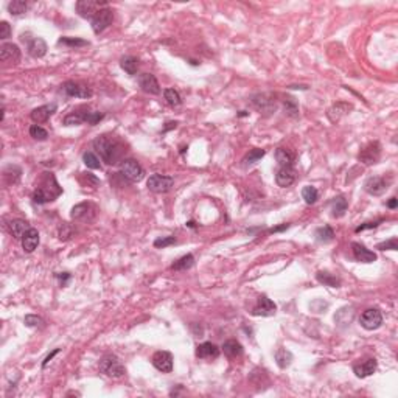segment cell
Listing matches in <instances>:
<instances>
[{
    "label": "cell",
    "mask_w": 398,
    "mask_h": 398,
    "mask_svg": "<svg viewBox=\"0 0 398 398\" xmlns=\"http://www.w3.org/2000/svg\"><path fill=\"white\" fill-rule=\"evenodd\" d=\"M97 205H94L92 202H81L72 208L70 218L78 223H92L97 216Z\"/></svg>",
    "instance_id": "cell-5"
},
{
    "label": "cell",
    "mask_w": 398,
    "mask_h": 398,
    "mask_svg": "<svg viewBox=\"0 0 398 398\" xmlns=\"http://www.w3.org/2000/svg\"><path fill=\"white\" fill-rule=\"evenodd\" d=\"M56 103H50V104H44V106H39L36 109H33L32 114H30V117H32V120L39 125V123H45L50 117H52L55 112H56Z\"/></svg>",
    "instance_id": "cell-17"
},
{
    "label": "cell",
    "mask_w": 398,
    "mask_h": 398,
    "mask_svg": "<svg viewBox=\"0 0 398 398\" xmlns=\"http://www.w3.org/2000/svg\"><path fill=\"white\" fill-rule=\"evenodd\" d=\"M0 59L5 64H17L21 61V50L16 44H2L0 47Z\"/></svg>",
    "instance_id": "cell-15"
},
{
    "label": "cell",
    "mask_w": 398,
    "mask_h": 398,
    "mask_svg": "<svg viewBox=\"0 0 398 398\" xmlns=\"http://www.w3.org/2000/svg\"><path fill=\"white\" fill-rule=\"evenodd\" d=\"M21 174H22V170L16 165H9L3 170V177L8 184H16L19 182V179H21Z\"/></svg>",
    "instance_id": "cell-37"
},
{
    "label": "cell",
    "mask_w": 398,
    "mask_h": 398,
    "mask_svg": "<svg viewBox=\"0 0 398 398\" xmlns=\"http://www.w3.org/2000/svg\"><path fill=\"white\" fill-rule=\"evenodd\" d=\"M296 181V170L293 166H280L275 173V182L278 187L286 188Z\"/></svg>",
    "instance_id": "cell-19"
},
{
    "label": "cell",
    "mask_w": 398,
    "mask_h": 398,
    "mask_svg": "<svg viewBox=\"0 0 398 398\" xmlns=\"http://www.w3.org/2000/svg\"><path fill=\"white\" fill-rule=\"evenodd\" d=\"M302 198L306 204H314L317 199H319V192L316 190V187H311V185H306L302 188Z\"/></svg>",
    "instance_id": "cell-41"
},
{
    "label": "cell",
    "mask_w": 398,
    "mask_h": 398,
    "mask_svg": "<svg viewBox=\"0 0 398 398\" xmlns=\"http://www.w3.org/2000/svg\"><path fill=\"white\" fill-rule=\"evenodd\" d=\"M58 353H59V348H55V350H53L52 353H50V355H47V358H45V360H44V363H42V369H45V367H47V364H48L50 361H52V360H53V356H55V355H58Z\"/></svg>",
    "instance_id": "cell-55"
},
{
    "label": "cell",
    "mask_w": 398,
    "mask_h": 398,
    "mask_svg": "<svg viewBox=\"0 0 398 398\" xmlns=\"http://www.w3.org/2000/svg\"><path fill=\"white\" fill-rule=\"evenodd\" d=\"M376 367H378V363L373 358H369V360H365L363 363H358L353 365V372L358 378H367L376 372Z\"/></svg>",
    "instance_id": "cell-22"
},
{
    "label": "cell",
    "mask_w": 398,
    "mask_h": 398,
    "mask_svg": "<svg viewBox=\"0 0 398 398\" xmlns=\"http://www.w3.org/2000/svg\"><path fill=\"white\" fill-rule=\"evenodd\" d=\"M252 104L260 112H272L275 111V101L269 94H257L252 97Z\"/></svg>",
    "instance_id": "cell-20"
},
{
    "label": "cell",
    "mask_w": 398,
    "mask_h": 398,
    "mask_svg": "<svg viewBox=\"0 0 398 398\" xmlns=\"http://www.w3.org/2000/svg\"><path fill=\"white\" fill-rule=\"evenodd\" d=\"M87 111H89V107L83 106V107H79L76 109V111L70 112L68 115L64 117V120L63 123L66 126H78V125H83L86 123V115H87Z\"/></svg>",
    "instance_id": "cell-24"
},
{
    "label": "cell",
    "mask_w": 398,
    "mask_h": 398,
    "mask_svg": "<svg viewBox=\"0 0 398 398\" xmlns=\"http://www.w3.org/2000/svg\"><path fill=\"white\" fill-rule=\"evenodd\" d=\"M24 324L27 327H42L44 321L41 319L39 316H34V314H27L25 319H24Z\"/></svg>",
    "instance_id": "cell-49"
},
{
    "label": "cell",
    "mask_w": 398,
    "mask_h": 398,
    "mask_svg": "<svg viewBox=\"0 0 398 398\" xmlns=\"http://www.w3.org/2000/svg\"><path fill=\"white\" fill-rule=\"evenodd\" d=\"M353 316H355L353 308L352 306H344L336 313L334 322L339 327H347V325H350V322L353 321Z\"/></svg>",
    "instance_id": "cell-30"
},
{
    "label": "cell",
    "mask_w": 398,
    "mask_h": 398,
    "mask_svg": "<svg viewBox=\"0 0 398 398\" xmlns=\"http://www.w3.org/2000/svg\"><path fill=\"white\" fill-rule=\"evenodd\" d=\"M27 2H24V0H13V2H9L8 3V11L11 16H21L27 11Z\"/></svg>",
    "instance_id": "cell-42"
},
{
    "label": "cell",
    "mask_w": 398,
    "mask_h": 398,
    "mask_svg": "<svg viewBox=\"0 0 398 398\" xmlns=\"http://www.w3.org/2000/svg\"><path fill=\"white\" fill-rule=\"evenodd\" d=\"M103 118H104V114L103 112H97V111H91V109H89L87 115H86V123L95 126V125H98L100 122H101Z\"/></svg>",
    "instance_id": "cell-46"
},
{
    "label": "cell",
    "mask_w": 398,
    "mask_h": 398,
    "mask_svg": "<svg viewBox=\"0 0 398 398\" xmlns=\"http://www.w3.org/2000/svg\"><path fill=\"white\" fill-rule=\"evenodd\" d=\"M274 358H275L277 365L280 367V369H286V367H290L293 360H294L293 353L290 350H286V348H283V347L277 348V352L274 353Z\"/></svg>",
    "instance_id": "cell-29"
},
{
    "label": "cell",
    "mask_w": 398,
    "mask_h": 398,
    "mask_svg": "<svg viewBox=\"0 0 398 398\" xmlns=\"http://www.w3.org/2000/svg\"><path fill=\"white\" fill-rule=\"evenodd\" d=\"M193 265H195V257L192 254H187L171 265V269L173 271H187V269H190V267H193Z\"/></svg>",
    "instance_id": "cell-35"
},
{
    "label": "cell",
    "mask_w": 398,
    "mask_h": 398,
    "mask_svg": "<svg viewBox=\"0 0 398 398\" xmlns=\"http://www.w3.org/2000/svg\"><path fill=\"white\" fill-rule=\"evenodd\" d=\"M61 87H63V92L67 97H75V98H91L92 97L91 87H87L84 84H79V83H75V81H67Z\"/></svg>",
    "instance_id": "cell-13"
},
{
    "label": "cell",
    "mask_w": 398,
    "mask_h": 398,
    "mask_svg": "<svg viewBox=\"0 0 398 398\" xmlns=\"http://www.w3.org/2000/svg\"><path fill=\"white\" fill-rule=\"evenodd\" d=\"M56 277L61 280V286H66L68 283V280H70V274L68 272H63V274H56Z\"/></svg>",
    "instance_id": "cell-54"
},
{
    "label": "cell",
    "mask_w": 398,
    "mask_h": 398,
    "mask_svg": "<svg viewBox=\"0 0 398 398\" xmlns=\"http://www.w3.org/2000/svg\"><path fill=\"white\" fill-rule=\"evenodd\" d=\"M114 21V13H112V9H109V8H101L100 11L92 17V30H94V33L95 34H100V33H103L104 30L112 24Z\"/></svg>",
    "instance_id": "cell-9"
},
{
    "label": "cell",
    "mask_w": 398,
    "mask_h": 398,
    "mask_svg": "<svg viewBox=\"0 0 398 398\" xmlns=\"http://www.w3.org/2000/svg\"><path fill=\"white\" fill-rule=\"evenodd\" d=\"M238 115H240V117H246V115H247V112H246V111H241V112L238 114Z\"/></svg>",
    "instance_id": "cell-59"
},
{
    "label": "cell",
    "mask_w": 398,
    "mask_h": 398,
    "mask_svg": "<svg viewBox=\"0 0 398 398\" xmlns=\"http://www.w3.org/2000/svg\"><path fill=\"white\" fill-rule=\"evenodd\" d=\"M11 37V27L8 22H0V39H8Z\"/></svg>",
    "instance_id": "cell-52"
},
{
    "label": "cell",
    "mask_w": 398,
    "mask_h": 398,
    "mask_svg": "<svg viewBox=\"0 0 398 398\" xmlns=\"http://www.w3.org/2000/svg\"><path fill=\"white\" fill-rule=\"evenodd\" d=\"M100 372L111 378H122L126 373L125 365L115 355H104L100 361Z\"/></svg>",
    "instance_id": "cell-3"
},
{
    "label": "cell",
    "mask_w": 398,
    "mask_h": 398,
    "mask_svg": "<svg viewBox=\"0 0 398 398\" xmlns=\"http://www.w3.org/2000/svg\"><path fill=\"white\" fill-rule=\"evenodd\" d=\"M265 149H260V148H255V149H252V151H249V154L243 159V162H244V165L247 166H251V165H254V164H257V162H260L262 159L265 157Z\"/></svg>",
    "instance_id": "cell-40"
},
{
    "label": "cell",
    "mask_w": 398,
    "mask_h": 398,
    "mask_svg": "<svg viewBox=\"0 0 398 398\" xmlns=\"http://www.w3.org/2000/svg\"><path fill=\"white\" fill-rule=\"evenodd\" d=\"M383 223V220H378V221H373V223H364V224H361L360 227H356V233H360V232H363V231H367V229H375V227H378V224H381Z\"/></svg>",
    "instance_id": "cell-53"
},
{
    "label": "cell",
    "mask_w": 398,
    "mask_h": 398,
    "mask_svg": "<svg viewBox=\"0 0 398 398\" xmlns=\"http://www.w3.org/2000/svg\"><path fill=\"white\" fill-rule=\"evenodd\" d=\"M347 207H348V202L344 196H336L333 198L332 201V212H333V216L334 218H341L345 215L347 212Z\"/></svg>",
    "instance_id": "cell-34"
},
{
    "label": "cell",
    "mask_w": 398,
    "mask_h": 398,
    "mask_svg": "<svg viewBox=\"0 0 398 398\" xmlns=\"http://www.w3.org/2000/svg\"><path fill=\"white\" fill-rule=\"evenodd\" d=\"M94 148L107 165H117L118 162H123V157L128 151L122 138L112 134H103L97 137L94 140Z\"/></svg>",
    "instance_id": "cell-1"
},
{
    "label": "cell",
    "mask_w": 398,
    "mask_h": 398,
    "mask_svg": "<svg viewBox=\"0 0 398 398\" xmlns=\"http://www.w3.org/2000/svg\"><path fill=\"white\" fill-rule=\"evenodd\" d=\"M380 156H381V145L380 142H370L367 143L361 151H360V162L364 164V165H373L380 161Z\"/></svg>",
    "instance_id": "cell-10"
},
{
    "label": "cell",
    "mask_w": 398,
    "mask_h": 398,
    "mask_svg": "<svg viewBox=\"0 0 398 398\" xmlns=\"http://www.w3.org/2000/svg\"><path fill=\"white\" fill-rule=\"evenodd\" d=\"M138 86L143 92L151 94V95H159L161 94V86H159L157 78L153 73H142L138 75Z\"/></svg>",
    "instance_id": "cell-16"
},
{
    "label": "cell",
    "mask_w": 398,
    "mask_h": 398,
    "mask_svg": "<svg viewBox=\"0 0 398 398\" xmlns=\"http://www.w3.org/2000/svg\"><path fill=\"white\" fill-rule=\"evenodd\" d=\"M376 249H380V251H397L398 249V240L394 236L391 240H387L384 243H380L376 246Z\"/></svg>",
    "instance_id": "cell-48"
},
{
    "label": "cell",
    "mask_w": 398,
    "mask_h": 398,
    "mask_svg": "<svg viewBox=\"0 0 398 398\" xmlns=\"http://www.w3.org/2000/svg\"><path fill=\"white\" fill-rule=\"evenodd\" d=\"M290 227V224H283V226H280V227H275V229H271V232L274 233V232H282V231H285V229H288Z\"/></svg>",
    "instance_id": "cell-57"
},
{
    "label": "cell",
    "mask_w": 398,
    "mask_h": 398,
    "mask_svg": "<svg viewBox=\"0 0 398 398\" xmlns=\"http://www.w3.org/2000/svg\"><path fill=\"white\" fill-rule=\"evenodd\" d=\"M391 182H392V177L373 176V177H369L364 182V188H365V192L372 196H381L383 193H386L387 188H389Z\"/></svg>",
    "instance_id": "cell-7"
},
{
    "label": "cell",
    "mask_w": 398,
    "mask_h": 398,
    "mask_svg": "<svg viewBox=\"0 0 398 398\" xmlns=\"http://www.w3.org/2000/svg\"><path fill=\"white\" fill-rule=\"evenodd\" d=\"M61 193H63V188L58 185L55 176L52 173H45V177L42 179L41 185H39L33 193V202L34 204L52 202Z\"/></svg>",
    "instance_id": "cell-2"
},
{
    "label": "cell",
    "mask_w": 398,
    "mask_h": 398,
    "mask_svg": "<svg viewBox=\"0 0 398 398\" xmlns=\"http://www.w3.org/2000/svg\"><path fill=\"white\" fill-rule=\"evenodd\" d=\"M275 311H277V305L267 296H262L260 298H258L257 305L254 306L252 314L262 316V317H269V316H274Z\"/></svg>",
    "instance_id": "cell-14"
},
{
    "label": "cell",
    "mask_w": 398,
    "mask_h": 398,
    "mask_svg": "<svg viewBox=\"0 0 398 398\" xmlns=\"http://www.w3.org/2000/svg\"><path fill=\"white\" fill-rule=\"evenodd\" d=\"M176 243V238L173 235L170 236H162V238H157V240L154 241V247H166V246H170V244H174Z\"/></svg>",
    "instance_id": "cell-50"
},
{
    "label": "cell",
    "mask_w": 398,
    "mask_h": 398,
    "mask_svg": "<svg viewBox=\"0 0 398 398\" xmlns=\"http://www.w3.org/2000/svg\"><path fill=\"white\" fill-rule=\"evenodd\" d=\"M22 247H24V251L25 252H28V254H32L34 249L37 247V244H39V232L36 231L34 227H32L30 229V231L24 235V238H22Z\"/></svg>",
    "instance_id": "cell-27"
},
{
    "label": "cell",
    "mask_w": 398,
    "mask_h": 398,
    "mask_svg": "<svg viewBox=\"0 0 398 398\" xmlns=\"http://www.w3.org/2000/svg\"><path fill=\"white\" fill-rule=\"evenodd\" d=\"M386 205L389 207V208H395V207L398 205V199H397V198H391L389 201H387V204H386Z\"/></svg>",
    "instance_id": "cell-56"
},
{
    "label": "cell",
    "mask_w": 398,
    "mask_h": 398,
    "mask_svg": "<svg viewBox=\"0 0 398 398\" xmlns=\"http://www.w3.org/2000/svg\"><path fill=\"white\" fill-rule=\"evenodd\" d=\"M58 45H66V47H72V48H78V47H86L89 45L87 41L79 37H61L58 41Z\"/></svg>",
    "instance_id": "cell-43"
},
{
    "label": "cell",
    "mask_w": 398,
    "mask_h": 398,
    "mask_svg": "<svg viewBox=\"0 0 398 398\" xmlns=\"http://www.w3.org/2000/svg\"><path fill=\"white\" fill-rule=\"evenodd\" d=\"M360 324L363 328H365V330L369 332L378 330V328L383 325V314L380 310H376V308H369V310H365L361 314Z\"/></svg>",
    "instance_id": "cell-8"
},
{
    "label": "cell",
    "mask_w": 398,
    "mask_h": 398,
    "mask_svg": "<svg viewBox=\"0 0 398 398\" xmlns=\"http://www.w3.org/2000/svg\"><path fill=\"white\" fill-rule=\"evenodd\" d=\"M73 235H75V231L72 229V226L63 224V227L59 229V238H61V240H68V238H72Z\"/></svg>",
    "instance_id": "cell-51"
},
{
    "label": "cell",
    "mask_w": 398,
    "mask_h": 398,
    "mask_svg": "<svg viewBox=\"0 0 398 398\" xmlns=\"http://www.w3.org/2000/svg\"><path fill=\"white\" fill-rule=\"evenodd\" d=\"M223 352L227 358H231V360H236V358H240L243 355V345L235 341V339H229L223 344Z\"/></svg>",
    "instance_id": "cell-28"
},
{
    "label": "cell",
    "mask_w": 398,
    "mask_h": 398,
    "mask_svg": "<svg viewBox=\"0 0 398 398\" xmlns=\"http://www.w3.org/2000/svg\"><path fill=\"white\" fill-rule=\"evenodd\" d=\"M283 109H285V114L291 118H297L298 117V104L296 101V98L293 97H286L285 101H283Z\"/></svg>",
    "instance_id": "cell-38"
},
{
    "label": "cell",
    "mask_w": 398,
    "mask_h": 398,
    "mask_svg": "<svg viewBox=\"0 0 398 398\" xmlns=\"http://www.w3.org/2000/svg\"><path fill=\"white\" fill-rule=\"evenodd\" d=\"M314 238L317 243L321 244H327V243H332L333 238H334V232L330 226H324V227H319L317 231L314 232Z\"/></svg>",
    "instance_id": "cell-32"
},
{
    "label": "cell",
    "mask_w": 398,
    "mask_h": 398,
    "mask_svg": "<svg viewBox=\"0 0 398 398\" xmlns=\"http://www.w3.org/2000/svg\"><path fill=\"white\" fill-rule=\"evenodd\" d=\"M79 182H81L83 185H87V187H92V188H97L100 185V181L91 173H84L81 174V177H79Z\"/></svg>",
    "instance_id": "cell-47"
},
{
    "label": "cell",
    "mask_w": 398,
    "mask_h": 398,
    "mask_svg": "<svg viewBox=\"0 0 398 398\" xmlns=\"http://www.w3.org/2000/svg\"><path fill=\"white\" fill-rule=\"evenodd\" d=\"M164 98H165V101L170 106H173V107H177V106L182 104V98H181V95H179L177 91H174V89H165Z\"/></svg>",
    "instance_id": "cell-39"
},
{
    "label": "cell",
    "mask_w": 398,
    "mask_h": 398,
    "mask_svg": "<svg viewBox=\"0 0 398 398\" xmlns=\"http://www.w3.org/2000/svg\"><path fill=\"white\" fill-rule=\"evenodd\" d=\"M120 174L123 176V179H126V181L135 184V182L143 181L145 170L140 164L134 161V159H125V161L120 164Z\"/></svg>",
    "instance_id": "cell-4"
},
{
    "label": "cell",
    "mask_w": 398,
    "mask_h": 398,
    "mask_svg": "<svg viewBox=\"0 0 398 398\" xmlns=\"http://www.w3.org/2000/svg\"><path fill=\"white\" fill-rule=\"evenodd\" d=\"M290 89H298L297 86H290ZM300 89H306V86H300Z\"/></svg>",
    "instance_id": "cell-58"
},
{
    "label": "cell",
    "mask_w": 398,
    "mask_h": 398,
    "mask_svg": "<svg viewBox=\"0 0 398 398\" xmlns=\"http://www.w3.org/2000/svg\"><path fill=\"white\" fill-rule=\"evenodd\" d=\"M173 185H174V179L171 176H165V174H151L146 182L148 190L153 193H166L171 190Z\"/></svg>",
    "instance_id": "cell-6"
},
{
    "label": "cell",
    "mask_w": 398,
    "mask_h": 398,
    "mask_svg": "<svg viewBox=\"0 0 398 398\" xmlns=\"http://www.w3.org/2000/svg\"><path fill=\"white\" fill-rule=\"evenodd\" d=\"M220 347L215 345L213 342H202L196 347V356L199 360H205V361H212L216 360L220 356Z\"/></svg>",
    "instance_id": "cell-18"
},
{
    "label": "cell",
    "mask_w": 398,
    "mask_h": 398,
    "mask_svg": "<svg viewBox=\"0 0 398 398\" xmlns=\"http://www.w3.org/2000/svg\"><path fill=\"white\" fill-rule=\"evenodd\" d=\"M352 107H353L352 104L339 101V103L333 104L330 109H328L327 115H328V118H330V122L336 123V122L341 120V117H344L345 114H348V111H352Z\"/></svg>",
    "instance_id": "cell-25"
},
{
    "label": "cell",
    "mask_w": 398,
    "mask_h": 398,
    "mask_svg": "<svg viewBox=\"0 0 398 398\" xmlns=\"http://www.w3.org/2000/svg\"><path fill=\"white\" fill-rule=\"evenodd\" d=\"M47 50H48L47 42L42 37H34L32 41H28V55L32 58H36V59L44 58Z\"/></svg>",
    "instance_id": "cell-23"
},
{
    "label": "cell",
    "mask_w": 398,
    "mask_h": 398,
    "mask_svg": "<svg viewBox=\"0 0 398 398\" xmlns=\"http://www.w3.org/2000/svg\"><path fill=\"white\" fill-rule=\"evenodd\" d=\"M352 251H353V257L361 263H373L376 260V254L369 251V249L361 243H352Z\"/></svg>",
    "instance_id": "cell-21"
},
{
    "label": "cell",
    "mask_w": 398,
    "mask_h": 398,
    "mask_svg": "<svg viewBox=\"0 0 398 398\" xmlns=\"http://www.w3.org/2000/svg\"><path fill=\"white\" fill-rule=\"evenodd\" d=\"M316 278H317V282L325 285V286H330V288H339L341 286L339 278L330 272H327V271H319L316 274Z\"/></svg>",
    "instance_id": "cell-33"
},
{
    "label": "cell",
    "mask_w": 398,
    "mask_h": 398,
    "mask_svg": "<svg viewBox=\"0 0 398 398\" xmlns=\"http://www.w3.org/2000/svg\"><path fill=\"white\" fill-rule=\"evenodd\" d=\"M153 365L159 372L162 373H170L173 370V355L170 352H165V350H161V352H156L153 355Z\"/></svg>",
    "instance_id": "cell-12"
},
{
    "label": "cell",
    "mask_w": 398,
    "mask_h": 398,
    "mask_svg": "<svg viewBox=\"0 0 398 398\" xmlns=\"http://www.w3.org/2000/svg\"><path fill=\"white\" fill-rule=\"evenodd\" d=\"M275 161L280 166H293L294 164V154L286 148H277L275 151Z\"/></svg>",
    "instance_id": "cell-31"
},
{
    "label": "cell",
    "mask_w": 398,
    "mask_h": 398,
    "mask_svg": "<svg viewBox=\"0 0 398 398\" xmlns=\"http://www.w3.org/2000/svg\"><path fill=\"white\" fill-rule=\"evenodd\" d=\"M107 3L106 2H92V0H79V2H76V13L84 17V19H91L92 21V17L100 11L101 8H106Z\"/></svg>",
    "instance_id": "cell-11"
},
{
    "label": "cell",
    "mask_w": 398,
    "mask_h": 398,
    "mask_svg": "<svg viewBox=\"0 0 398 398\" xmlns=\"http://www.w3.org/2000/svg\"><path fill=\"white\" fill-rule=\"evenodd\" d=\"M8 229H9V233L13 235L14 240H22L24 235L32 229V226L24 220H13L8 224Z\"/></svg>",
    "instance_id": "cell-26"
},
{
    "label": "cell",
    "mask_w": 398,
    "mask_h": 398,
    "mask_svg": "<svg viewBox=\"0 0 398 398\" xmlns=\"http://www.w3.org/2000/svg\"><path fill=\"white\" fill-rule=\"evenodd\" d=\"M83 161L86 164L87 168H91V170H100L101 168V164H100V159L97 157V154L87 151L83 154Z\"/></svg>",
    "instance_id": "cell-44"
},
{
    "label": "cell",
    "mask_w": 398,
    "mask_h": 398,
    "mask_svg": "<svg viewBox=\"0 0 398 398\" xmlns=\"http://www.w3.org/2000/svg\"><path fill=\"white\" fill-rule=\"evenodd\" d=\"M30 135H32L34 140H39V142H44L48 138V133L39 125H33L32 128H30Z\"/></svg>",
    "instance_id": "cell-45"
},
{
    "label": "cell",
    "mask_w": 398,
    "mask_h": 398,
    "mask_svg": "<svg viewBox=\"0 0 398 398\" xmlns=\"http://www.w3.org/2000/svg\"><path fill=\"white\" fill-rule=\"evenodd\" d=\"M120 67L128 75H135L138 68V59L134 56H123L120 61Z\"/></svg>",
    "instance_id": "cell-36"
}]
</instances>
